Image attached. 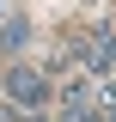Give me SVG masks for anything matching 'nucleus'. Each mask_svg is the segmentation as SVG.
Returning <instances> with one entry per match:
<instances>
[{
    "label": "nucleus",
    "instance_id": "1",
    "mask_svg": "<svg viewBox=\"0 0 116 122\" xmlns=\"http://www.w3.org/2000/svg\"><path fill=\"white\" fill-rule=\"evenodd\" d=\"M6 98H12L18 110H37L49 98V73L31 67V61H12V67H6Z\"/></svg>",
    "mask_w": 116,
    "mask_h": 122
}]
</instances>
